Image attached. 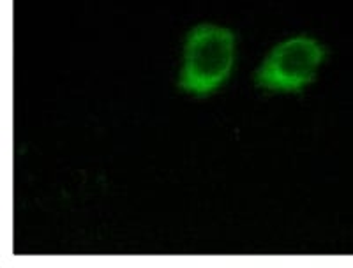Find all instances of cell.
<instances>
[{
	"label": "cell",
	"instance_id": "cell-1",
	"mask_svg": "<svg viewBox=\"0 0 353 268\" xmlns=\"http://www.w3.org/2000/svg\"><path fill=\"white\" fill-rule=\"evenodd\" d=\"M235 64V36L219 25H196L185 37L179 87L194 96L214 92Z\"/></svg>",
	"mask_w": 353,
	"mask_h": 268
},
{
	"label": "cell",
	"instance_id": "cell-2",
	"mask_svg": "<svg viewBox=\"0 0 353 268\" xmlns=\"http://www.w3.org/2000/svg\"><path fill=\"white\" fill-rule=\"evenodd\" d=\"M325 46L309 36H295L270 50L254 80L269 90H301L325 61Z\"/></svg>",
	"mask_w": 353,
	"mask_h": 268
}]
</instances>
